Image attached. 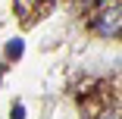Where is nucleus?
Here are the masks:
<instances>
[{
    "label": "nucleus",
    "mask_w": 122,
    "mask_h": 119,
    "mask_svg": "<svg viewBox=\"0 0 122 119\" xmlns=\"http://www.w3.org/2000/svg\"><path fill=\"white\" fill-rule=\"evenodd\" d=\"M6 57H10V60H13V57H22V44H19V41H10V44H6Z\"/></svg>",
    "instance_id": "f03ea898"
},
{
    "label": "nucleus",
    "mask_w": 122,
    "mask_h": 119,
    "mask_svg": "<svg viewBox=\"0 0 122 119\" xmlns=\"http://www.w3.org/2000/svg\"><path fill=\"white\" fill-rule=\"evenodd\" d=\"M97 119H122V113H119V110H107V113H100Z\"/></svg>",
    "instance_id": "7ed1b4c3"
},
{
    "label": "nucleus",
    "mask_w": 122,
    "mask_h": 119,
    "mask_svg": "<svg viewBox=\"0 0 122 119\" xmlns=\"http://www.w3.org/2000/svg\"><path fill=\"white\" fill-rule=\"evenodd\" d=\"M94 31H97V35H107V38L122 35V6H119V3L103 6L100 13L94 16Z\"/></svg>",
    "instance_id": "f257e3e1"
}]
</instances>
